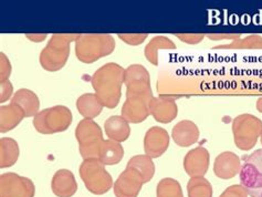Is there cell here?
Masks as SVG:
<instances>
[{
  "label": "cell",
  "instance_id": "1",
  "mask_svg": "<svg viewBox=\"0 0 262 197\" xmlns=\"http://www.w3.org/2000/svg\"><path fill=\"white\" fill-rule=\"evenodd\" d=\"M125 69L114 62L106 63L94 72L91 83L102 104L114 108L120 103Z\"/></svg>",
  "mask_w": 262,
  "mask_h": 197
},
{
  "label": "cell",
  "instance_id": "2",
  "mask_svg": "<svg viewBox=\"0 0 262 197\" xmlns=\"http://www.w3.org/2000/svg\"><path fill=\"white\" fill-rule=\"evenodd\" d=\"M115 49V40L105 33L80 35L75 42V56L81 62L90 64L111 54Z\"/></svg>",
  "mask_w": 262,
  "mask_h": 197
},
{
  "label": "cell",
  "instance_id": "3",
  "mask_svg": "<svg viewBox=\"0 0 262 197\" xmlns=\"http://www.w3.org/2000/svg\"><path fill=\"white\" fill-rule=\"evenodd\" d=\"M75 33H56L40 53V64L45 70L56 72L61 70L70 56V43L79 39Z\"/></svg>",
  "mask_w": 262,
  "mask_h": 197
},
{
  "label": "cell",
  "instance_id": "4",
  "mask_svg": "<svg viewBox=\"0 0 262 197\" xmlns=\"http://www.w3.org/2000/svg\"><path fill=\"white\" fill-rule=\"evenodd\" d=\"M233 141L241 151H250L262 135V121L252 114H240L232 121Z\"/></svg>",
  "mask_w": 262,
  "mask_h": 197
},
{
  "label": "cell",
  "instance_id": "5",
  "mask_svg": "<svg viewBox=\"0 0 262 197\" xmlns=\"http://www.w3.org/2000/svg\"><path fill=\"white\" fill-rule=\"evenodd\" d=\"M75 138L79 142L82 159L99 160L100 147L103 143V132L100 125L92 119H83L75 128Z\"/></svg>",
  "mask_w": 262,
  "mask_h": 197
},
{
  "label": "cell",
  "instance_id": "6",
  "mask_svg": "<svg viewBox=\"0 0 262 197\" xmlns=\"http://www.w3.org/2000/svg\"><path fill=\"white\" fill-rule=\"evenodd\" d=\"M72 123V112L64 105H56L39 112L33 126L41 134H56L68 130Z\"/></svg>",
  "mask_w": 262,
  "mask_h": 197
},
{
  "label": "cell",
  "instance_id": "7",
  "mask_svg": "<svg viewBox=\"0 0 262 197\" xmlns=\"http://www.w3.org/2000/svg\"><path fill=\"white\" fill-rule=\"evenodd\" d=\"M79 172L88 191L94 195H103L112 188V176L98 159L82 162Z\"/></svg>",
  "mask_w": 262,
  "mask_h": 197
},
{
  "label": "cell",
  "instance_id": "8",
  "mask_svg": "<svg viewBox=\"0 0 262 197\" xmlns=\"http://www.w3.org/2000/svg\"><path fill=\"white\" fill-rule=\"evenodd\" d=\"M240 169V183L248 195L262 197V148L244 159Z\"/></svg>",
  "mask_w": 262,
  "mask_h": 197
},
{
  "label": "cell",
  "instance_id": "9",
  "mask_svg": "<svg viewBox=\"0 0 262 197\" xmlns=\"http://www.w3.org/2000/svg\"><path fill=\"white\" fill-rule=\"evenodd\" d=\"M124 84L126 85V98L137 96H153L150 77L147 69L141 64H132L125 69Z\"/></svg>",
  "mask_w": 262,
  "mask_h": 197
},
{
  "label": "cell",
  "instance_id": "10",
  "mask_svg": "<svg viewBox=\"0 0 262 197\" xmlns=\"http://www.w3.org/2000/svg\"><path fill=\"white\" fill-rule=\"evenodd\" d=\"M36 188L31 180L16 173L0 176V197H34Z\"/></svg>",
  "mask_w": 262,
  "mask_h": 197
},
{
  "label": "cell",
  "instance_id": "11",
  "mask_svg": "<svg viewBox=\"0 0 262 197\" xmlns=\"http://www.w3.org/2000/svg\"><path fill=\"white\" fill-rule=\"evenodd\" d=\"M153 96L128 97L122 106V117L128 123H141L145 121L149 113V103Z\"/></svg>",
  "mask_w": 262,
  "mask_h": 197
},
{
  "label": "cell",
  "instance_id": "12",
  "mask_svg": "<svg viewBox=\"0 0 262 197\" xmlns=\"http://www.w3.org/2000/svg\"><path fill=\"white\" fill-rule=\"evenodd\" d=\"M144 184L145 183L139 173L126 167L114 183V194L116 197H137Z\"/></svg>",
  "mask_w": 262,
  "mask_h": 197
},
{
  "label": "cell",
  "instance_id": "13",
  "mask_svg": "<svg viewBox=\"0 0 262 197\" xmlns=\"http://www.w3.org/2000/svg\"><path fill=\"white\" fill-rule=\"evenodd\" d=\"M169 145V134L161 126H153L146 132L144 138V151L150 159H157L167 151Z\"/></svg>",
  "mask_w": 262,
  "mask_h": 197
},
{
  "label": "cell",
  "instance_id": "14",
  "mask_svg": "<svg viewBox=\"0 0 262 197\" xmlns=\"http://www.w3.org/2000/svg\"><path fill=\"white\" fill-rule=\"evenodd\" d=\"M210 155L207 148L198 146L192 148L186 154L184 159V168L190 179L191 178H204L209 168Z\"/></svg>",
  "mask_w": 262,
  "mask_h": 197
},
{
  "label": "cell",
  "instance_id": "15",
  "mask_svg": "<svg viewBox=\"0 0 262 197\" xmlns=\"http://www.w3.org/2000/svg\"><path fill=\"white\" fill-rule=\"evenodd\" d=\"M149 113L160 123H170L176 119L178 106L176 101L169 97L153 98L149 103Z\"/></svg>",
  "mask_w": 262,
  "mask_h": 197
},
{
  "label": "cell",
  "instance_id": "16",
  "mask_svg": "<svg viewBox=\"0 0 262 197\" xmlns=\"http://www.w3.org/2000/svg\"><path fill=\"white\" fill-rule=\"evenodd\" d=\"M241 161L233 152H224L219 154L213 163V173L218 179L230 180L240 173Z\"/></svg>",
  "mask_w": 262,
  "mask_h": 197
},
{
  "label": "cell",
  "instance_id": "17",
  "mask_svg": "<svg viewBox=\"0 0 262 197\" xmlns=\"http://www.w3.org/2000/svg\"><path fill=\"white\" fill-rule=\"evenodd\" d=\"M51 189L58 197H72L78 191L73 173L69 169H59L52 178Z\"/></svg>",
  "mask_w": 262,
  "mask_h": 197
},
{
  "label": "cell",
  "instance_id": "18",
  "mask_svg": "<svg viewBox=\"0 0 262 197\" xmlns=\"http://www.w3.org/2000/svg\"><path fill=\"white\" fill-rule=\"evenodd\" d=\"M171 138L175 143L181 147H188L195 144L199 139L198 126L189 120L178 122L171 131Z\"/></svg>",
  "mask_w": 262,
  "mask_h": 197
},
{
  "label": "cell",
  "instance_id": "19",
  "mask_svg": "<svg viewBox=\"0 0 262 197\" xmlns=\"http://www.w3.org/2000/svg\"><path fill=\"white\" fill-rule=\"evenodd\" d=\"M11 103L18 105L24 111L26 118L36 117L39 113L40 101L34 92L28 89L18 90L11 99Z\"/></svg>",
  "mask_w": 262,
  "mask_h": 197
},
{
  "label": "cell",
  "instance_id": "20",
  "mask_svg": "<svg viewBox=\"0 0 262 197\" xmlns=\"http://www.w3.org/2000/svg\"><path fill=\"white\" fill-rule=\"evenodd\" d=\"M104 131L108 140L121 143V142L126 141L129 138L130 126L122 115H113L105 121Z\"/></svg>",
  "mask_w": 262,
  "mask_h": 197
},
{
  "label": "cell",
  "instance_id": "21",
  "mask_svg": "<svg viewBox=\"0 0 262 197\" xmlns=\"http://www.w3.org/2000/svg\"><path fill=\"white\" fill-rule=\"evenodd\" d=\"M26 118L24 111L18 105L10 103L0 107V131L6 133L15 128Z\"/></svg>",
  "mask_w": 262,
  "mask_h": 197
},
{
  "label": "cell",
  "instance_id": "22",
  "mask_svg": "<svg viewBox=\"0 0 262 197\" xmlns=\"http://www.w3.org/2000/svg\"><path fill=\"white\" fill-rule=\"evenodd\" d=\"M104 105L95 93H85L77 100V108L84 119L96 118L102 112Z\"/></svg>",
  "mask_w": 262,
  "mask_h": 197
},
{
  "label": "cell",
  "instance_id": "23",
  "mask_svg": "<svg viewBox=\"0 0 262 197\" xmlns=\"http://www.w3.org/2000/svg\"><path fill=\"white\" fill-rule=\"evenodd\" d=\"M124 148L120 142L104 140L100 147L99 160L104 165H116L122 161Z\"/></svg>",
  "mask_w": 262,
  "mask_h": 197
},
{
  "label": "cell",
  "instance_id": "24",
  "mask_svg": "<svg viewBox=\"0 0 262 197\" xmlns=\"http://www.w3.org/2000/svg\"><path fill=\"white\" fill-rule=\"evenodd\" d=\"M19 145L11 138L0 140V166L2 168L11 167L16 164L19 158Z\"/></svg>",
  "mask_w": 262,
  "mask_h": 197
},
{
  "label": "cell",
  "instance_id": "25",
  "mask_svg": "<svg viewBox=\"0 0 262 197\" xmlns=\"http://www.w3.org/2000/svg\"><path fill=\"white\" fill-rule=\"evenodd\" d=\"M126 167L132 168L139 173L143 178L145 184L153 179V176L155 174L154 162L151 161V159L146 154L133 156V158L127 162Z\"/></svg>",
  "mask_w": 262,
  "mask_h": 197
},
{
  "label": "cell",
  "instance_id": "26",
  "mask_svg": "<svg viewBox=\"0 0 262 197\" xmlns=\"http://www.w3.org/2000/svg\"><path fill=\"white\" fill-rule=\"evenodd\" d=\"M176 45L167 37L157 36L154 37L145 47V58L153 65L158 64V50L161 49H175Z\"/></svg>",
  "mask_w": 262,
  "mask_h": 197
},
{
  "label": "cell",
  "instance_id": "27",
  "mask_svg": "<svg viewBox=\"0 0 262 197\" xmlns=\"http://www.w3.org/2000/svg\"><path fill=\"white\" fill-rule=\"evenodd\" d=\"M188 197H212V186L205 178H191L187 183Z\"/></svg>",
  "mask_w": 262,
  "mask_h": 197
},
{
  "label": "cell",
  "instance_id": "28",
  "mask_svg": "<svg viewBox=\"0 0 262 197\" xmlns=\"http://www.w3.org/2000/svg\"><path fill=\"white\" fill-rule=\"evenodd\" d=\"M156 197H184V194L178 181L166 178L157 184Z\"/></svg>",
  "mask_w": 262,
  "mask_h": 197
},
{
  "label": "cell",
  "instance_id": "29",
  "mask_svg": "<svg viewBox=\"0 0 262 197\" xmlns=\"http://www.w3.org/2000/svg\"><path fill=\"white\" fill-rule=\"evenodd\" d=\"M219 49H262V37L260 36H249L238 42H234L228 46H220Z\"/></svg>",
  "mask_w": 262,
  "mask_h": 197
},
{
  "label": "cell",
  "instance_id": "30",
  "mask_svg": "<svg viewBox=\"0 0 262 197\" xmlns=\"http://www.w3.org/2000/svg\"><path fill=\"white\" fill-rule=\"evenodd\" d=\"M147 36V33H130V35H128V33L127 35H125V33H120L119 38L130 46H137L145 41Z\"/></svg>",
  "mask_w": 262,
  "mask_h": 197
},
{
  "label": "cell",
  "instance_id": "31",
  "mask_svg": "<svg viewBox=\"0 0 262 197\" xmlns=\"http://www.w3.org/2000/svg\"><path fill=\"white\" fill-rule=\"evenodd\" d=\"M219 197H248V193L241 185H231Z\"/></svg>",
  "mask_w": 262,
  "mask_h": 197
},
{
  "label": "cell",
  "instance_id": "32",
  "mask_svg": "<svg viewBox=\"0 0 262 197\" xmlns=\"http://www.w3.org/2000/svg\"><path fill=\"white\" fill-rule=\"evenodd\" d=\"M0 58H2V71H0L2 72L0 73L2 79H0V81H2V83H3V82H6V81H8V78L11 73V65H10L8 58H7L3 52L0 53Z\"/></svg>",
  "mask_w": 262,
  "mask_h": 197
},
{
  "label": "cell",
  "instance_id": "33",
  "mask_svg": "<svg viewBox=\"0 0 262 197\" xmlns=\"http://www.w3.org/2000/svg\"><path fill=\"white\" fill-rule=\"evenodd\" d=\"M176 37H178L179 40H182V41L191 45L201 42L204 39V35H176Z\"/></svg>",
  "mask_w": 262,
  "mask_h": 197
},
{
  "label": "cell",
  "instance_id": "34",
  "mask_svg": "<svg viewBox=\"0 0 262 197\" xmlns=\"http://www.w3.org/2000/svg\"><path fill=\"white\" fill-rule=\"evenodd\" d=\"M11 94H12V84L9 82V81L3 82L2 83V98H0L2 103H4L5 101L8 100Z\"/></svg>",
  "mask_w": 262,
  "mask_h": 197
},
{
  "label": "cell",
  "instance_id": "35",
  "mask_svg": "<svg viewBox=\"0 0 262 197\" xmlns=\"http://www.w3.org/2000/svg\"><path fill=\"white\" fill-rule=\"evenodd\" d=\"M256 107H257V110H258L260 113H262V97L258 99Z\"/></svg>",
  "mask_w": 262,
  "mask_h": 197
},
{
  "label": "cell",
  "instance_id": "36",
  "mask_svg": "<svg viewBox=\"0 0 262 197\" xmlns=\"http://www.w3.org/2000/svg\"><path fill=\"white\" fill-rule=\"evenodd\" d=\"M261 144H262V135H261Z\"/></svg>",
  "mask_w": 262,
  "mask_h": 197
}]
</instances>
